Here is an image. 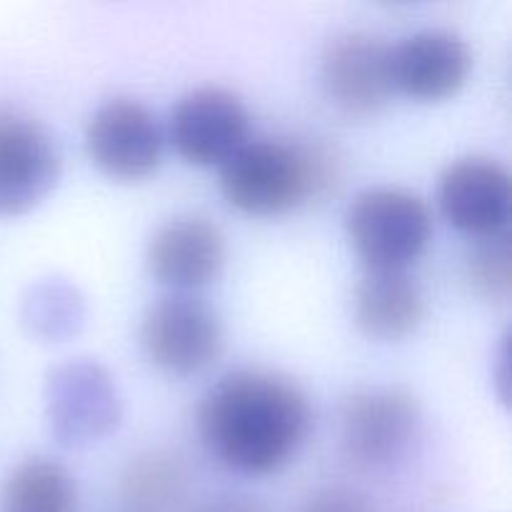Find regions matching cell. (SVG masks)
<instances>
[{
    "label": "cell",
    "instance_id": "cell-1",
    "mask_svg": "<svg viewBox=\"0 0 512 512\" xmlns=\"http://www.w3.org/2000/svg\"><path fill=\"white\" fill-rule=\"evenodd\" d=\"M308 395L278 373L235 370L220 378L198 405V435L223 468L238 475H273L308 440Z\"/></svg>",
    "mask_w": 512,
    "mask_h": 512
},
{
    "label": "cell",
    "instance_id": "cell-2",
    "mask_svg": "<svg viewBox=\"0 0 512 512\" xmlns=\"http://www.w3.org/2000/svg\"><path fill=\"white\" fill-rule=\"evenodd\" d=\"M335 178L323 148L293 140H248L220 165V193L245 215H283L318 198Z\"/></svg>",
    "mask_w": 512,
    "mask_h": 512
},
{
    "label": "cell",
    "instance_id": "cell-3",
    "mask_svg": "<svg viewBox=\"0 0 512 512\" xmlns=\"http://www.w3.org/2000/svg\"><path fill=\"white\" fill-rule=\"evenodd\" d=\"M345 233L365 270H408L433 240V215L410 190L368 188L345 210Z\"/></svg>",
    "mask_w": 512,
    "mask_h": 512
},
{
    "label": "cell",
    "instance_id": "cell-4",
    "mask_svg": "<svg viewBox=\"0 0 512 512\" xmlns=\"http://www.w3.org/2000/svg\"><path fill=\"white\" fill-rule=\"evenodd\" d=\"M420 430V405L403 388H370L350 395L340 413V450L358 470L393 468Z\"/></svg>",
    "mask_w": 512,
    "mask_h": 512
},
{
    "label": "cell",
    "instance_id": "cell-5",
    "mask_svg": "<svg viewBox=\"0 0 512 512\" xmlns=\"http://www.w3.org/2000/svg\"><path fill=\"white\" fill-rule=\"evenodd\" d=\"M140 343L155 368L185 378L220 358L225 333L210 305L175 293L150 305L140 325Z\"/></svg>",
    "mask_w": 512,
    "mask_h": 512
},
{
    "label": "cell",
    "instance_id": "cell-6",
    "mask_svg": "<svg viewBox=\"0 0 512 512\" xmlns=\"http://www.w3.org/2000/svg\"><path fill=\"white\" fill-rule=\"evenodd\" d=\"M48 423L68 448L98 443L120 420V398L108 370L90 360H73L50 373L45 385Z\"/></svg>",
    "mask_w": 512,
    "mask_h": 512
},
{
    "label": "cell",
    "instance_id": "cell-7",
    "mask_svg": "<svg viewBox=\"0 0 512 512\" xmlns=\"http://www.w3.org/2000/svg\"><path fill=\"white\" fill-rule=\"evenodd\" d=\"M168 133L185 163L220 168L250 140V113L233 90L205 85L178 100Z\"/></svg>",
    "mask_w": 512,
    "mask_h": 512
},
{
    "label": "cell",
    "instance_id": "cell-8",
    "mask_svg": "<svg viewBox=\"0 0 512 512\" xmlns=\"http://www.w3.org/2000/svg\"><path fill=\"white\" fill-rule=\"evenodd\" d=\"M85 148L100 173L120 183H135L158 170L163 130L143 103L115 98L93 113L85 128Z\"/></svg>",
    "mask_w": 512,
    "mask_h": 512
},
{
    "label": "cell",
    "instance_id": "cell-9",
    "mask_svg": "<svg viewBox=\"0 0 512 512\" xmlns=\"http://www.w3.org/2000/svg\"><path fill=\"white\" fill-rule=\"evenodd\" d=\"M60 178V153L35 120L0 108V215L38 208Z\"/></svg>",
    "mask_w": 512,
    "mask_h": 512
},
{
    "label": "cell",
    "instance_id": "cell-10",
    "mask_svg": "<svg viewBox=\"0 0 512 512\" xmlns=\"http://www.w3.org/2000/svg\"><path fill=\"white\" fill-rule=\"evenodd\" d=\"M438 203L445 220L475 240L508 233L512 188L505 165L493 158H460L443 170Z\"/></svg>",
    "mask_w": 512,
    "mask_h": 512
},
{
    "label": "cell",
    "instance_id": "cell-11",
    "mask_svg": "<svg viewBox=\"0 0 512 512\" xmlns=\"http://www.w3.org/2000/svg\"><path fill=\"white\" fill-rule=\"evenodd\" d=\"M320 78L338 110L355 118L378 113L395 93L390 45L370 33L338 35L325 48Z\"/></svg>",
    "mask_w": 512,
    "mask_h": 512
},
{
    "label": "cell",
    "instance_id": "cell-12",
    "mask_svg": "<svg viewBox=\"0 0 512 512\" xmlns=\"http://www.w3.org/2000/svg\"><path fill=\"white\" fill-rule=\"evenodd\" d=\"M395 90L420 103L453 98L470 78L473 50L453 30L430 28L390 48Z\"/></svg>",
    "mask_w": 512,
    "mask_h": 512
},
{
    "label": "cell",
    "instance_id": "cell-13",
    "mask_svg": "<svg viewBox=\"0 0 512 512\" xmlns=\"http://www.w3.org/2000/svg\"><path fill=\"white\" fill-rule=\"evenodd\" d=\"M225 235L205 218H175L150 238L145 263L163 288L178 295L215 283L225 268Z\"/></svg>",
    "mask_w": 512,
    "mask_h": 512
},
{
    "label": "cell",
    "instance_id": "cell-14",
    "mask_svg": "<svg viewBox=\"0 0 512 512\" xmlns=\"http://www.w3.org/2000/svg\"><path fill=\"white\" fill-rule=\"evenodd\" d=\"M423 315V290L408 270H365L353 300L360 333L380 343H398L418 330Z\"/></svg>",
    "mask_w": 512,
    "mask_h": 512
},
{
    "label": "cell",
    "instance_id": "cell-15",
    "mask_svg": "<svg viewBox=\"0 0 512 512\" xmlns=\"http://www.w3.org/2000/svg\"><path fill=\"white\" fill-rule=\"evenodd\" d=\"M5 512H75L78 485L65 465L50 458H28L3 485Z\"/></svg>",
    "mask_w": 512,
    "mask_h": 512
},
{
    "label": "cell",
    "instance_id": "cell-16",
    "mask_svg": "<svg viewBox=\"0 0 512 512\" xmlns=\"http://www.w3.org/2000/svg\"><path fill=\"white\" fill-rule=\"evenodd\" d=\"M188 488L183 460L170 453H145L123 475V500L133 512H170L178 508Z\"/></svg>",
    "mask_w": 512,
    "mask_h": 512
},
{
    "label": "cell",
    "instance_id": "cell-17",
    "mask_svg": "<svg viewBox=\"0 0 512 512\" xmlns=\"http://www.w3.org/2000/svg\"><path fill=\"white\" fill-rule=\"evenodd\" d=\"M25 320L43 338H65L83 323V303L70 285L43 283L33 290V298L28 300Z\"/></svg>",
    "mask_w": 512,
    "mask_h": 512
},
{
    "label": "cell",
    "instance_id": "cell-18",
    "mask_svg": "<svg viewBox=\"0 0 512 512\" xmlns=\"http://www.w3.org/2000/svg\"><path fill=\"white\" fill-rule=\"evenodd\" d=\"M512 255L510 238L495 235V238L478 240L468 258V280L478 295L495 303H505L510 298L512 283Z\"/></svg>",
    "mask_w": 512,
    "mask_h": 512
},
{
    "label": "cell",
    "instance_id": "cell-19",
    "mask_svg": "<svg viewBox=\"0 0 512 512\" xmlns=\"http://www.w3.org/2000/svg\"><path fill=\"white\" fill-rule=\"evenodd\" d=\"M303 512H375V508L358 490L325 488L310 498Z\"/></svg>",
    "mask_w": 512,
    "mask_h": 512
},
{
    "label": "cell",
    "instance_id": "cell-20",
    "mask_svg": "<svg viewBox=\"0 0 512 512\" xmlns=\"http://www.w3.org/2000/svg\"><path fill=\"white\" fill-rule=\"evenodd\" d=\"M203 512H268L253 498H220L215 503L205 505Z\"/></svg>",
    "mask_w": 512,
    "mask_h": 512
}]
</instances>
